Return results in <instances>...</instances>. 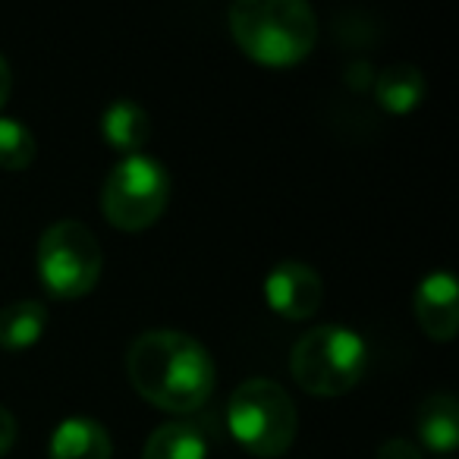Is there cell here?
<instances>
[{
	"instance_id": "6da1fadb",
	"label": "cell",
	"mask_w": 459,
	"mask_h": 459,
	"mask_svg": "<svg viewBox=\"0 0 459 459\" xmlns=\"http://www.w3.org/2000/svg\"><path fill=\"white\" fill-rule=\"evenodd\" d=\"M126 375L135 394L170 415L202 409L214 394V359L183 331H145L126 352Z\"/></svg>"
},
{
	"instance_id": "7a4b0ae2",
	"label": "cell",
	"mask_w": 459,
	"mask_h": 459,
	"mask_svg": "<svg viewBox=\"0 0 459 459\" xmlns=\"http://www.w3.org/2000/svg\"><path fill=\"white\" fill-rule=\"evenodd\" d=\"M227 22L239 51L274 70L302 64L318 41V16L302 0H239Z\"/></svg>"
},
{
	"instance_id": "3957f363",
	"label": "cell",
	"mask_w": 459,
	"mask_h": 459,
	"mask_svg": "<svg viewBox=\"0 0 459 459\" xmlns=\"http://www.w3.org/2000/svg\"><path fill=\"white\" fill-rule=\"evenodd\" d=\"M227 428L249 456L277 459L293 446L299 412L287 390L271 377L243 381L227 403Z\"/></svg>"
},
{
	"instance_id": "277c9868",
	"label": "cell",
	"mask_w": 459,
	"mask_h": 459,
	"mask_svg": "<svg viewBox=\"0 0 459 459\" xmlns=\"http://www.w3.org/2000/svg\"><path fill=\"white\" fill-rule=\"evenodd\" d=\"M368 368V343L346 325H318L296 340L290 375L312 396H343Z\"/></svg>"
},
{
	"instance_id": "5b68a950",
	"label": "cell",
	"mask_w": 459,
	"mask_h": 459,
	"mask_svg": "<svg viewBox=\"0 0 459 459\" xmlns=\"http://www.w3.org/2000/svg\"><path fill=\"white\" fill-rule=\"evenodd\" d=\"M35 271L51 299H82L98 287L104 255L95 233L79 221H57L35 246Z\"/></svg>"
},
{
	"instance_id": "8992f818",
	"label": "cell",
	"mask_w": 459,
	"mask_h": 459,
	"mask_svg": "<svg viewBox=\"0 0 459 459\" xmlns=\"http://www.w3.org/2000/svg\"><path fill=\"white\" fill-rule=\"evenodd\" d=\"M170 204V173L158 158L129 154L117 160L101 186V214L120 233H142Z\"/></svg>"
},
{
	"instance_id": "52a82bcc",
	"label": "cell",
	"mask_w": 459,
	"mask_h": 459,
	"mask_svg": "<svg viewBox=\"0 0 459 459\" xmlns=\"http://www.w3.org/2000/svg\"><path fill=\"white\" fill-rule=\"evenodd\" d=\"M264 302L287 321H306L325 302V281L306 262H281L264 277Z\"/></svg>"
},
{
	"instance_id": "ba28073f",
	"label": "cell",
	"mask_w": 459,
	"mask_h": 459,
	"mask_svg": "<svg viewBox=\"0 0 459 459\" xmlns=\"http://www.w3.org/2000/svg\"><path fill=\"white\" fill-rule=\"evenodd\" d=\"M412 312L425 337L446 343L459 331V287L453 271H431L419 281Z\"/></svg>"
},
{
	"instance_id": "9c48e42d",
	"label": "cell",
	"mask_w": 459,
	"mask_h": 459,
	"mask_svg": "<svg viewBox=\"0 0 459 459\" xmlns=\"http://www.w3.org/2000/svg\"><path fill=\"white\" fill-rule=\"evenodd\" d=\"M48 453L51 459H110L114 440L101 421L89 419V415H73L54 428Z\"/></svg>"
},
{
	"instance_id": "30bf717a",
	"label": "cell",
	"mask_w": 459,
	"mask_h": 459,
	"mask_svg": "<svg viewBox=\"0 0 459 459\" xmlns=\"http://www.w3.org/2000/svg\"><path fill=\"white\" fill-rule=\"evenodd\" d=\"M101 135L114 152L123 154V158L142 154V148L152 139V117H148V110L142 108L139 101L117 98L101 114Z\"/></svg>"
},
{
	"instance_id": "8fae6325",
	"label": "cell",
	"mask_w": 459,
	"mask_h": 459,
	"mask_svg": "<svg viewBox=\"0 0 459 459\" xmlns=\"http://www.w3.org/2000/svg\"><path fill=\"white\" fill-rule=\"evenodd\" d=\"M415 431L425 450L453 453L459 446V403L453 394H431L419 406Z\"/></svg>"
},
{
	"instance_id": "7c38bea8",
	"label": "cell",
	"mask_w": 459,
	"mask_h": 459,
	"mask_svg": "<svg viewBox=\"0 0 459 459\" xmlns=\"http://www.w3.org/2000/svg\"><path fill=\"white\" fill-rule=\"evenodd\" d=\"M425 76L419 66L409 64H394L387 70H381L375 76V101L377 108H384L387 114H412L421 101H425Z\"/></svg>"
},
{
	"instance_id": "4fadbf2b",
	"label": "cell",
	"mask_w": 459,
	"mask_h": 459,
	"mask_svg": "<svg viewBox=\"0 0 459 459\" xmlns=\"http://www.w3.org/2000/svg\"><path fill=\"white\" fill-rule=\"evenodd\" d=\"M48 327V306L39 299H16L0 308V350L26 352Z\"/></svg>"
},
{
	"instance_id": "5bb4252c",
	"label": "cell",
	"mask_w": 459,
	"mask_h": 459,
	"mask_svg": "<svg viewBox=\"0 0 459 459\" xmlns=\"http://www.w3.org/2000/svg\"><path fill=\"white\" fill-rule=\"evenodd\" d=\"M142 459H208V440L192 421H164L152 431Z\"/></svg>"
},
{
	"instance_id": "9a60e30c",
	"label": "cell",
	"mask_w": 459,
	"mask_h": 459,
	"mask_svg": "<svg viewBox=\"0 0 459 459\" xmlns=\"http://www.w3.org/2000/svg\"><path fill=\"white\" fill-rule=\"evenodd\" d=\"M39 142H35L32 129L16 117L0 114V170L22 173L26 167H32Z\"/></svg>"
},
{
	"instance_id": "2e32d148",
	"label": "cell",
	"mask_w": 459,
	"mask_h": 459,
	"mask_svg": "<svg viewBox=\"0 0 459 459\" xmlns=\"http://www.w3.org/2000/svg\"><path fill=\"white\" fill-rule=\"evenodd\" d=\"M377 459H425V453H421L415 444H409V440L390 437L387 444H381V450H377Z\"/></svg>"
},
{
	"instance_id": "e0dca14e",
	"label": "cell",
	"mask_w": 459,
	"mask_h": 459,
	"mask_svg": "<svg viewBox=\"0 0 459 459\" xmlns=\"http://www.w3.org/2000/svg\"><path fill=\"white\" fill-rule=\"evenodd\" d=\"M16 437H20V425H16V415L7 406H0V459L13 450Z\"/></svg>"
},
{
	"instance_id": "ac0fdd59",
	"label": "cell",
	"mask_w": 459,
	"mask_h": 459,
	"mask_svg": "<svg viewBox=\"0 0 459 459\" xmlns=\"http://www.w3.org/2000/svg\"><path fill=\"white\" fill-rule=\"evenodd\" d=\"M10 91H13V76H10V64L7 57L0 54V110L10 101Z\"/></svg>"
}]
</instances>
